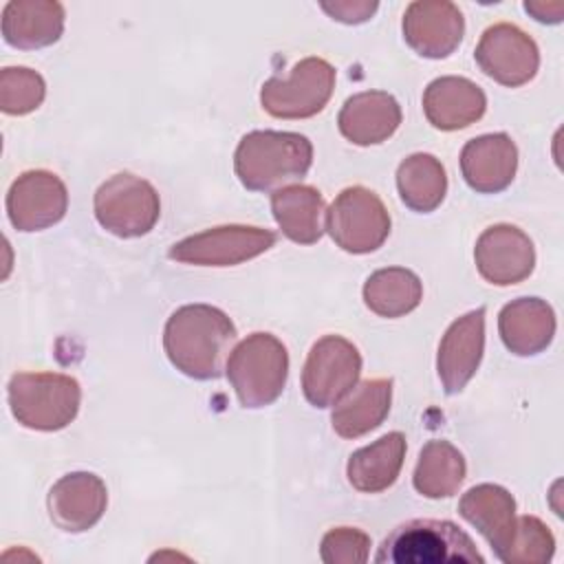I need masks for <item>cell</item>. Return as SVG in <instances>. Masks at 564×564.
<instances>
[{
	"label": "cell",
	"mask_w": 564,
	"mask_h": 564,
	"mask_svg": "<svg viewBox=\"0 0 564 564\" xmlns=\"http://www.w3.org/2000/svg\"><path fill=\"white\" fill-rule=\"evenodd\" d=\"M474 55L487 77L509 88L531 82L540 66V51L533 37L509 22L489 26L480 35Z\"/></svg>",
	"instance_id": "obj_11"
},
{
	"label": "cell",
	"mask_w": 564,
	"mask_h": 564,
	"mask_svg": "<svg viewBox=\"0 0 564 564\" xmlns=\"http://www.w3.org/2000/svg\"><path fill=\"white\" fill-rule=\"evenodd\" d=\"M458 513L482 533L496 557L505 562L507 551L513 542L518 520L513 496L500 485L482 482L463 494L458 502Z\"/></svg>",
	"instance_id": "obj_18"
},
{
	"label": "cell",
	"mask_w": 564,
	"mask_h": 564,
	"mask_svg": "<svg viewBox=\"0 0 564 564\" xmlns=\"http://www.w3.org/2000/svg\"><path fill=\"white\" fill-rule=\"evenodd\" d=\"M361 372V355L341 335L317 339L302 370V392L315 408H330L346 397Z\"/></svg>",
	"instance_id": "obj_9"
},
{
	"label": "cell",
	"mask_w": 564,
	"mask_h": 564,
	"mask_svg": "<svg viewBox=\"0 0 564 564\" xmlns=\"http://www.w3.org/2000/svg\"><path fill=\"white\" fill-rule=\"evenodd\" d=\"M64 33V7L53 0H11L2 9V37L9 46L33 51L55 44Z\"/></svg>",
	"instance_id": "obj_22"
},
{
	"label": "cell",
	"mask_w": 564,
	"mask_h": 564,
	"mask_svg": "<svg viewBox=\"0 0 564 564\" xmlns=\"http://www.w3.org/2000/svg\"><path fill=\"white\" fill-rule=\"evenodd\" d=\"M555 553V538L549 527L535 516H520L516 520L513 542L505 562L509 564H546Z\"/></svg>",
	"instance_id": "obj_30"
},
{
	"label": "cell",
	"mask_w": 564,
	"mask_h": 564,
	"mask_svg": "<svg viewBox=\"0 0 564 564\" xmlns=\"http://www.w3.org/2000/svg\"><path fill=\"white\" fill-rule=\"evenodd\" d=\"M93 205L97 223L119 238L145 236L161 216V200L152 183L130 172L104 181Z\"/></svg>",
	"instance_id": "obj_6"
},
{
	"label": "cell",
	"mask_w": 564,
	"mask_h": 564,
	"mask_svg": "<svg viewBox=\"0 0 564 564\" xmlns=\"http://www.w3.org/2000/svg\"><path fill=\"white\" fill-rule=\"evenodd\" d=\"M401 123V106L390 93L366 90L346 99L339 110V132L355 145H375L394 134Z\"/></svg>",
	"instance_id": "obj_20"
},
{
	"label": "cell",
	"mask_w": 564,
	"mask_h": 564,
	"mask_svg": "<svg viewBox=\"0 0 564 564\" xmlns=\"http://www.w3.org/2000/svg\"><path fill=\"white\" fill-rule=\"evenodd\" d=\"M51 520L68 533L93 529L108 505V489L97 474L73 471L62 476L46 498Z\"/></svg>",
	"instance_id": "obj_16"
},
{
	"label": "cell",
	"mask_w": 564,
	"mask_h": 564,
	"mask_svg": "<svg viewBox=\"0 0 564 564\" xmlns=\"http://www.w3.org/2000/svg\"><path fill=\"white\" fill-rule=\"evenodd\" d=\"M518 170V148L509 134H482L465 143L460 152V172L465 183L478 194H498L507 189Z\"/></svg>",
	"instance_id": "obj_17"
},
{
	"label": "cell",
	"mask_w": 564,
	"mask_h": 564,
	"mask_svg": "<svg viewBox=\"0 0 564 564\" xmlns=\"http://www.w3.org/2000/svg\"><path fill=\"white\" fill-rule=\"evenodd\" d=\"M326 564H361L370 555V538L352 527L330 529L319 544Z\"/></svg>",
	"instance_id": "obj_31"
},
{
	"label": "cell",
	"mask_w": 564,
	"mask_h": 564,
	"mask_svg": "<svg viewBox=\"0 0 564 564\" xmlns=\"http://www.w3.org/2000/svg\"><path fill=\"white\" fill-rule=\"evenodd\" d=\"M487 97L478 84L467 77H438L423 93V112L438 130H460L485 115Z\"/></svg>",
	"instance_id": "obj_19"
},
{
	"label": "cell",
	"mask_w": 564,
	"mask_h": 564,
	"mask_svg": "<svg viewBox=\"0 0 564 564\" xmlns=\"http://www.w3.org/2000/svg\"><path fill=\"white\" fill-rule=\"evenodd\" d=\"M405 436L390 432L379 441L350 454L346 465L348 482L361 494H379L394 485L405 458Z\"/></svg>",
	"instance_id": "obj_25"
},
{
	"label": "cell",
	"mask_w": 564,
	"mask_h": 564,
	"mask_svg": "<svg viewBox=\"0 0 564 564\" xmlns=\"http://www.w3.org/2000/svg\"><path fill=\"white\" fill-rule=\"evenodd\" d=\"M275 245V234L262 227L223 225L174 242L167 256L196 267H234L247 262Z\"/></svg>",
	"instance_id": "obj_10"
},
{
	"label": "cell",
	"mask_w": 564,
	"mask_h": 564,
	"mask_svg": "<svg viewBox=\"0 0 564 564\" xmlns=\"http://www.w3.org/2000/svg\"><path fill=\"white\" fill-rule=\"evenodd\" d=\"M392 403V379H366L335 403L333 430L341 438H359L383 423Z\"/></svg>",
	"instance_id": "obj_23"
},
{
	"label": "cell",
	"mask_w": 564,
	"mask_h": 564,
	"mask_svg": "<svg viewBox=\"0 0 564 564\" xmlns=\"http://www.w3.org/2000/svg\"><path fill=\"white\" fill-rule=\"evenodd\" d=\"M500 339L513 355L531 357L549 348L555 335V313L540 297H518L498 315Z\"/></svg>",
	"instance_id": "obj_21"
},
{
	"label": "cell",
	"mask_w": 564,
	"mask_h": 564,
	"mask_svg": "<svg viewBox=\"0 0 564 564\" xmlns=\"http://www.w3.org/2000/svg\"><path fill=\"white\" fill-rule=\"evenodd\" d=\"M465 33L460 9L447 0H419L405 9L403 37L421 57L443 59L452 55Z\"/></svg>",
	"instance_id": "obj_14"
},
{
	"label": "cell",
	"mask_w": 564,
	"mask_h": 564,
	"mask_svg": "<svg viewBox=\"0 0 564 564\" xmlns=\"http://www.w3.org/2000/svg\"><path fill=\"white\" fill-rule=\"evenodd\" d=\"M467 474L465 456L449 441H427L414 467V489L425 498H449Z\"/></svg>",
	"instance_id": "obj_26"
},
{
	"label": "cell",
	"mask_w": 564,
	"mask_h": 564,
	"mask_svg": "<svg viewBox=\"0 0 564 564\" xmlns=\"http://www.w3.org/2000/svg\"><path fill=\"white\" fill-rule=\"evenodd\" d=\"M68 207L64 181L48 170L20 174L7 194V214L18 231H40L59 223Z\"/></svg>",
	"instance_id": "obj_12"
},
{
	"label": "cell",
	"mask_w": 564,
	"mask_h": 564,
	"mask_svg": "<svg viewBox=\"0 0 564 564\" xmlns=\"http://www.w3.org/2000/svg\"><path fill=\"white\" fill-rule=\"evenodd\" d=\"M423 284L416 273L403 267L375 271L364 284V302L379 317H401L419 306Z\"/></svg>",
	"instance_id": "obj_28"
},
{
	"label": "cell",
	"mask_w": 564,
	"mask_h": 564,
	"mask_svg": "<svg viewBox=\"0 0 564 564\" xmlns=\"http://www.w3.org/2000/svg\"><path fill=\"white\" fill-rule=\"evenodd\" d=\"M77 379L59 372H15L9 381V405L15 421L29 430L55 432L79 412Z\"/></svg>",
	"instance_id": "obj_5"
},
{
	"label": "cell",
	"mask_w": 564,
	"mask_h": 564,
	"mask_svg": "<svg viewBox=\"0 0 564 564\" xmlns=\"http://www.w3.org/2000/svg\"><path fill=\"white\" fill-rule=\"evenodd\" d=\"M46 95L40 73L26 66H7L0 73V108L7 115H26L35 110Z\"/></svg>",
	"instance_id": "obj_29"
},
{
	"label": "cell",
	"mask_w": 564,
	"mask_h": 564,
	"mask_svg": "<svg viewBox=\"0 0 564 564\" xmlns=\"http://www.w3.org/2000/svg\"><path fill=\"white\" fill-rule=\"evenodd\" d=\"M524 11L531 13L538 22L557 24L564 13V2H524Z\"/></svg>",
	"instance_id": "obj_33"
},
{
	"label": "cell",
	"mask_w": 564,
	"mask_h": 564,
	"mask_svg": "<svg viewBox=\"0 0 564 564\" xmlns=\"http://www.w3.org/2000/svg\"><path fill=\"white\" fill-rule=\"evenodd\" d=\"M234 341V322L209 304H185L176 308L163 330V348L172 366L198 381L223 375Z\"/></svg>",
	"instance_id": "obj_1"
},
{
	"label": "cell",
	"mask_w": 564,
	"mask_h": 564,
	"mask_svg": "<svg viewBox=\"0 0 564 564\" xmlns=\"http://www.w3.org/2000/svg\"><path fill=\"white\" fill-rule=\"evenodd\" d=\"M335 88V68L322 57L300 59L289 77L262 84L260 104L278 119H306L317 115Z\"/></svg>",
	"instance_id": "obj_8"
},
{
	"label": "cell",
	"mask_w": 564,
	"mask_h": 564,
	"mask_svg": "<svg viewBox=\"0 0 564 564\" xmlns=\"http://www.w3.org/2000/svg\"><path fill=\"white\" fill-rule=\"evenodd\" d=\"M227 379L242 408L271 405L289 377V352L271 333H251L227 359Z\"/></svg>",
	"instance_id": "obj_4"
},
{
	"label": "cell",
	"mask_w": 564,
	"mask_h": 564,
	"mask_svg": "<svg viewBox=\"0 0 564 564\" xmlns=\"http://www.w3.org/2000/svg\"><path fill=\"white\" fill-rule=\"evenodd\" d=\"M478 273L496 284L509 286L527 280L535 267V249L531 238L513 225L487 227L474 249Z\"/></svg>",
	"instance_id": "obj_13"
},
{
	"label": "cell",
	"mask_w": 564,
	"mask_h": 564,
	"mask_svg": "<svg viewBox=\"0 0 564 564\" xmlns=\"http://www.w3.org/2000/svg\"><path fill=\"white\" fill-rule=\"evenodd\" d=\"M397 189L405 207L412 212H434L447 192V174L443 163L427 152L410 154L397 170Z\"/></svg>",
	"instance_id": "obj_27"
},
{
	"label": "cell",
	"mask_w": 564,
	"mask_h": 564,
	"mask_svg": "<svg viewBox=\"0 0 564 564\" xmlns=\"http://www.w3.org/2000/svg\"><path fill=\"white\" fill-rule=\"evenodd\" d=\"M333 20L346 22V24H359L370 20V15L377 11V2L370 0H335V2H322L319 4Z\"/></svg>",
	"instance_id": "obj_32"
},
{
	"label": "cell",
	"mask_w": 564,
	"mask_h": 564,
	"mask_svg": "<svg viewBox=\"0 0 564 564\" xmlns=\"http://www.w3.org/2000/svg\"><path fill=\"white\" fill-rule=\"evenodd\" d=\"M313 163V145L304 134L280 130H253L245 134L234 154L238 181L251 192H271L306 176Z\"/></svg>",
	"instance_id": "obj_2"
},
{
	"label": "cell",
	"mask_w": 564,
	"mask_h": 564,
	"mask_svg": "<svg viewBox=\"0 0 564 564\" xmlns=\"http://www.w3.org/2000/svg\"><path fill=\"white\" fill-rule=\"evenodd\" d=\"M326 229L337 247L348 253H370L390 234V214L383 200L361 187H346L326 212Z\"/></svg>",
	"instance_id": "obj_7"
},
{
	"label": "cell",
	"mask_w": 564,
	"mask_h": 564,
	"mask_svg": "<svg viewBox=\"0 0 564 564\" xmlns=\"http://www.w3.org/2000/svg\"><path fill=\"white\" fill-rule=\"evenodd\" d=\"M375 562L443 564L478 562L485 557L474 540L449 520H410L399 524L379 546Z\"/></svg>",
	"instance_id": "obj_3"
},
{
	"label": "cell",
	"mask_w": 564,
	"mask_h": 564,
	"mask_svg": "<svg viewBox=\"0 0 564 564\" xmlns=\"http://www.w3.org/2000/svg\"><path fill=\"white\" fill-rule=\"evenodd\" d=\"M271 212L282 234L297 245H313L326 229L324 196L311 185H289L271 194Z\"/></svg>",
	"instance_id": "obj_24"
},
{
	"label": "cell",
	"mask_w": 564,
	"mask_h": 564,
	"mask_svg": "<svg viewBox=\"0 0 564 564\" xmlns=\"http://www.w3.org/2000/svg\"><path fill=\"white\" fill-rule=\"evenodd\" d=\"M485 350V308L454 319L438 344L436 370L447 394L460 392L476 375Z\"/></svg>",
	"instance_id": "obj_15"
}]
</instances>
